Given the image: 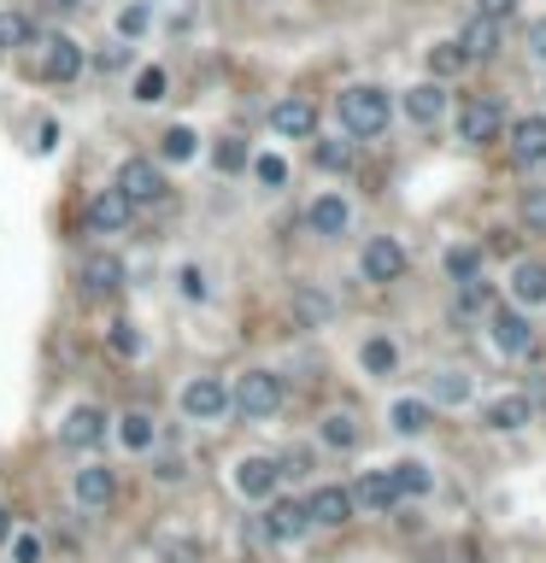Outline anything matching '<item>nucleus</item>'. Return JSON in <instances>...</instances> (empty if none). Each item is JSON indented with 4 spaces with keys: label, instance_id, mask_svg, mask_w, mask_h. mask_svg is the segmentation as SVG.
<instances>
[{
    "label": "nucleus",
    "instance_id": "72a5a7b5",
    "mask_svg": "<svg viewBox=\"0 0 546 563\" xmlns=\"http://www.w3.org/2000/svg\"><path fill=\"white\" fill-rule=\"evenodd\" d=\"M477 270H482V247H453L447 253V277L453 282H470Z\"/></svg>",
    "mask_w": 546,
    "mask_h": 563
},
{
    "label": "nucleus",
    "instance_id": "8fccbe9b",
    "mask_svg": "<svg viewBox=\"0 0 546 563\" xmlns=\"http://www.w3.org/2000/svg\"><path fill=\"white\" fill-rule=\"evenodd\" d=\"M7 534H12V516H7V511H0V540H7Z\"/></svg>",
    "mask_w": 546,
    "mask_h": 563
},
{
    "label": "nucleus",
    "instance_id": "0eeeda50",
    "mask_svg": "<svg viewBox=\"0 0 546 563\" xmlns=\"http://www.w3.org/2000/svg\"><path fill=\"white\" fill-rule=\"evenodd\" d=\"M118 188L129 194V206H148V200H160L165 194L160 158H124V165H118Z\"/></svg>",
    "mask_w": 546,
    "mask_h": 563
},
{
    "label": "nucleus",
    "instance_id": "2eb2a0df",
    "mask_svg": "<svg viewBox=\"0 0 546 563\" xmlns=\"http://www.w3.org/2000/svg\"><path fill=\"white\" fill-rule=\"evenodd\" d=\"M511 299L523 311L546 306V265H541V258H517V265H511Z\"/></svg>",
    "mask_w": 546,
    "mask_h": 563
},
{
    "label": "nucleus",
    "instance_id": "58836bf2",
    "mask_svg": "<svg viewBox=\"0 0 546 563\" xmlns=\"http://www.w3.org/2000/svg\"><path fill=\"white\" fill-rule=\"evenodd\" d=\"M253 177L265 188H282V182H289V165H282L277 153H265V158H253Z\"/></svg>",
    "mask_w": 546,
    "mask_h": 563
},
{
    "label": "nucleus",
    "instance_id": "39448f33",
    "mask_svg": "<svg viewBox=\"0 0 546 563\" xmlns=\"http://www.w3.org/2000/svg\"><path fill=\"white\" fill-rule=\"evenodd\" d=\"M129 212H136V206H129V194H124L118 182H112V188H100V194L89 200L82 223H89V235H118V229L129 223Z\"/></svg>",
    "mask_w": 546,
    "mask_h": 563
},
{
    "label": "nucleus",
    "instance_id": "ea45409f",
    "mask_svg": "<svg viewBox=\"0 0 546 563\" xmlns=\"http://www.w3.org/2000/svg\"><path fill=\"white\" fill-rule=\"evenodd\" d=\"M523 223H529V229H546V182L523 194Z\"/></svg>",
    "mask_w": 546,
    "mask_h": 563
},
{
    "label": "nucleus",
    "instance_id": "49530a36",
    "mask_svg": "<svg viewBox=\"0 0 546 563\" xmlns=\"http://www.w3.org/2000/svg\"><path fill=\"white\" fill-rule=\"evenodd\" d=\"M477 12H482V18H511L517 0H477Z\"/></svg>",
    "mask_w": 546,
    "mask_h": 563
},
{
    "label": "nucleus",
    "instance_id": "c85d7f7f",
    "mask_svg": "<svg viewBox=\"0 0 546 563\" xmlns=\"http://www.w3.org/2000/svg\"><path fill=\"white\" fill-rule=\"evenodd\" d=\"M323 440L335 446V452H353V446H358V417H353V411L323 417Z\"/></svg>",
    "mask_w": 546,
    "mask_h": 563
},
{
    "label": "nucleus",
    "instance_id": "b1692460",
    "mask_svg": "<svg viewBox=\"0 0 546 563\" xmlns=\"http://www.w3.org/2000/svg\"><path fill=\"white\" fill-rule=\"evenodd\" d=\"M347 223H353V206L341 194L312 200V229H318V235H347Z\"/></svg>",
    "mask_w": 546,
    "mask_h": 563
},
{
    "label": "nucleus",
    "instance_id": "5701e85b",
    "mask_svg": "<svg viewBox=\"0 0 546 563\" xmlns=\"http://www.w3.org/2000/svg\"><path fill=\"white\" fill-rule=\"evenodd\" d=\"M30 41H36V18L30 12H0V60L7 53H30Z\"/></svg>",
    "mask_w": 546,
    "mask_h": 563
},
{
    "label": "nucleus",
    "instance_id": "f8f14e48",
    "mask_svg": "<svg viewBox=\"0 0 546 563\" xmlns=\"http://www.w3.org/2000/svg\"><path fill=\"white\" fill-rule=\"evenodd\" d=\"M277 482H282L277 458H241V464H236V494L241 499H270V494H277Z\"/></svg>",
    "mask_w": 546,
    "mask_h": 563
},
{
    "label": "nucleus",
    "instance_id": "20e7f679",
    "mask_svg": "<svg viewBox=\"0 0 546 563\" xmlns=\"http://www.w3.org/2000/svg\"><path fill=\"white\" fill-rule=\"evenodd\" d=\"M499 129H506V106H499L494 94H487V100H465V112H458V141L482 148V141H494Z\"/></svg>",
    "mask_w": 546,
    "mask_h": 563
},
{
    "label": "nucleus",
    "instance_id": "37998d69",
    "mask_svg": "<svg viewBox=\"0 0 546 563\" xmlns=\"http://www.w3.org/2000/svg\"><path fill=\"white\" fill-rule=\"evenodd\" d=\"M482 306H494V287L482 282V270L465 282V311H482Z\"/></svg>",
    "mask_w": 546,
    "mask_h": 563
},
{
    "label": "nucleus",
    "instance_id": "a878e982",
    "mask_svg": "<svg viewBox=\"0 0 546 563\" xmlns=\"http://www.w3.org/2000/svg\"><path fill=\"white\" fill-rule=\"evenodd\" d=\"M388 423H394L399 435H423V428L435 423V406H429V399H399V406L388 411Z\"/></svg>",
    "mask_w": 546,
    "mask_h": 563
},
{
    "label": "nucleus",
    "instance_id": "a19ab883",
    "mask_svg": "<svg viewBox=\"0 0 546 563\" xmlns=\"http://www.w3.org/2000/svg\"><path fill=\"white\" fill-rule=\"evenodd\" d=\"M124 65H129V48H124V41H112V48L94 53V71H100V77H112V71H124Z\"/></svg>",
    "mask_w": 546,
    "mask_h": 563
},
{
    "label": "nucleus",
    "instance_id": "4c0bfd02",
    "mask_svg": "<svg viewBox=\"0 0 546 563\" xmlns=\"http://www.w3.org/2000/svg\"><path fill=\"white\" fill-rule=\"evenodd\" d=\"M112 353H118V358H141V335H136V323H124V317L112 323Z\"/></svg>",
    "mask_w": 546,
    "mask_h": 563
},
{
    "label": "nucleus",
    "instance_id": "f03ea898",
    "mask_svg": "<svg viewBox=\"0 0 546 563\" xmlns=\"http://www.w3.org/2000/svg\"><path fill=\"white\" fill-rule=\"evenodd\" d=\"M229 406H236L241 417H253V423H258V417H277L282 382H277L270 370H247V375L236 382V394H229Z\"/></svg>",
    "mask_w": 546,
    "mask_h": 563
},
{
    "label": "nucleus",
    "instance_id": "a18cd8bd",
    "mask_svg": "<svg viewBox=\"0 0 546 563\" xmlns=\"http://www.w3.org/2000/svg\"><path fill=\"white\" fill-rule=\"evenodd\" d=\"M118 30L124 36H141V30H148V7H129L124 18H118Z\"/></svg>",
    "mask_w": 546,
    "mask_h": 563
},
{
    "label": "nucleus",
    "instance_id": "2f4dec72",
    "mask_svg": "<svg viewBox=\"0 0 546 563\" xmlns=\"http://www.w3.org/2000/svg\"><path fill=\"white\" fill-rule=\"evenodd\" d=\"M465 65L470 60H465V48H458V41H435V48H429V71H435V77H458Z\"/></svg>",
    "mask_w": 546,
    "mask_h": 563
},
{
    "label": "nucleus",
    "instance_id": "dca6fc26",
    "mask_svg": "<svg viewBox=\"0 0 546 563\" xmlns=\"http://www.w3.org/2000/svg\"><path fill=\"white\" fill-rule=\"evenodd\" d=\"M535 406H529V394H506V399H487L482 406V428H494V435H511V428H523Z\"/></svg>",
    "mask_w": 546,
    "mask_h": 563
},
{
    "label": "nucleus",
    "instance_id": "423d86ee",
    "mask_svg": "<svg viewBox=\"0 0 546 563\" xmlns=\"http://www.w3.org/2000/svg\"><path fill=\"white\" fill-rule=\"evenodd\" d=\"M229 411V387L218 382V375H194L189 387H182V417L189 423H212V417Z\"/></svg>",
    "mask_w": 546,
    "mask_h": 563
},
{
    "label": "nucleus",
    "instance_id": "bb28decb",
    "mask_svg": "<svg viewBox=\"0 0 546 563\" xmlns=\"http://www.w3.org/2000/svg\"><path fill=\"white\" fill-rule=\"evenodd\" d=\"M358 358H365L370 375H394V370H399V346L388 341V335H370L365 346H358Z\"/></svg>",
    "mask_w": 546,
    "mask_h": 563
},
{
    "label": "nucleus",
    "instance_id": "4be33fe9",
    "mask_svg": "<svg viewBox=\"0 0 546 563\" xmlns=\"http://www.w3.org/2000/svg\"><path fill=\"white\" fill-rule=\"evenodd\" d=\"M82 287H89V294H118V287H124V258L94 253L89 265H82Z\"/></svg>",
    "mask_w": 546,
    "mask_h": 563
},
{
    "label": "nucleus",
    "instance_id": "f257e3e1",
    "mask_svg": "<svg viewBox=\"0 0 546 563\" xmlns=\"http://www.w3.org/2000/svg\"><path fill=\"white\" fill-rule=\"evenodd\" d=\"M335 112H341V129H347V136H382L388 118H394L388 89H377V82H353V89H341Z\"/></svg>",
    "mask_w": 546,
    "mask_h": 563
},
{
    "label": "nucleus",
    "instance_id": "9b49d317",
    "mask_svg": "<svg viewBox=\"0 0 546 563\" xmlns=\"http://www.w3.org/2000/svg\"><path fill=\"white\" fill-rule=\"evenodd\" d=\"M60 440L71 446V452H89V446L106 440V411H94V406H77L60 423Z\"/></svg>",
    "mask_w": 546,
    "mask_h": 563
},
{
    "label": "nucleus",
    "instance_id": "4468645a",
    "mask_svg": "<svg viewBox=\"0 0 546 563\" xmlns=\"http://www.w3.org/2000/svg\"><path fill=\"white\" fill-rule=\"evenodd\" d=\"M306 528H312L306 499H277V504L265 511V540H300Z\"/></svg>",
    "mask_w": 546,
    "mask_h": 563
},
{
    "label": "nucleus",
    "instance_id": "412c9836",
    "mask_svg": "<svg viewBox=\"0 0 546 563\" xmlns=\"http://www.w3.org/2000/svg\"><path fill=\"white\" fill-rule=\"evenodd\" d=\"M406 112H411V124H441V112H447V89H441V77L406 89Z\"/></svg>",
    "mask_w": 546,
    "mask_h": 563
},
{
    "label": "nucleus",
    "instance_id": "c9c22d12",
    "mask_svg": "<svg viewBox=\"0 0 546 563\" xmlns=\"http://www.w3.org/2000/svg\"><path fill=\"white\" fill-rule=\"evenodd\" d=\"M294 311L306 317V323H329V299L312 294V287H294Z\"/></svg>",
    "mask_w": 546,
    "mask_h": 563
},
{
    "label": "nucleus",
    "instance_id": "a211bd4d",
    "mask_svg": "<svg viewBox=\"0 0 546 563\" xmlns=\"http://www.w3.org/2000/svg\"><path fill=\"white\" fill-rule=\"evenodd\" d=\"M77 504H89V511H100V504H112V494H118V475H112L106 464H89V470H77Z\"/></svg>",
    "mask_w": 546,
    "mask_h": 563
},
{
    "label": "nucleus",
    "instance_id": "f704fd0d",
    "mask_svg": "<svg viewBox=\"0 0 546 563\" xmlns=\"http://www.w3.org/2000/svg\"><path fill=\"white\" fill-rule=\"evenodd\" d=\"M212 165H218V170H247V141H241V136H224L218 153H212Z\"/></svg>",
    "mask_w": 546,
    "mask_h": 563
},
{
    "label": "nucleus",
    "instance_id": "6e6552de",
    "mask_svg": "<svg viewBox=\"0 0 546 563\" xmlns=\"http://www.w3.org/2000/svg\"><path fill=\"white\" fill-rule=\"evenodd\" d=\"M270 129H277L282 141H312L318 136V106H312V100H277V106H270Z\"/></svg>",
    "mask_w": 546,
    "mask_h": 563
},
{
    "label": "nucleus",
    "instance_id": "c756f323",
    "mask_svg": "<svg viewBox=\"0 0 546 563\" xmlns=\"http://www.w3.org/2000/svg\"><path fill=\"white\" fill-rule=\"evenodd\" d=\"M160 158H165V165H182V158H194V129L170 124L165 136H160Z\"/></svg>",
    "mask_w": 546,
    "mask_h": 563
},
{
    "label": "nucleus",
    "instance_id": "1a4fd4ad",
    "mask_svg": "<svg viewBox=\"0 0 546 563\" xmlns=\"http://www.w3.org/2000/svg\"><path fill=\"white\" fill-rule=\"evenodd\" d=\"M494 346L511 358H523L529 346H535V329H529V311L523 306H499L494 311Z\"/></svg>",
    "mask_w": 546,
    "mask_h": 563
},
{
    "label": "nucleus",
    "instance_id": "7ed1b4c3",
    "mask_svg": "<svg viewBox=\"0 0 546 563\" xmlns=\"http://www.w3.org/2000/svg\"><path fill=\"white\" fill-rule=\"evenodd\" d=\"M30 48H36V77L41 82H71L82 71V48L71 36H41Z\"/></svg>",
    "mask_w": 546,
    "mask_h": 563
},
{
    "label": "nucleus",
    "instance_id": "473e14b6",
    "mask_svg": "<svg viewBox=\"0 0 546 563\" xmlns=\"http://www.w3.org/2000/svg\"><path fill=\"white\" fill-rule=\"evenodd\" d=\"M312 158H318V170H353V141H318Z\"/></svg>",
    "mask_w": 546,
    "mask_h": 563
},
{
    "label": "nucleus",
    "instance_id": "ddd939ff",
    "mask_svg": "<svg viewBox=\"0 0 546 563\" xmlns=\"http://www.w3.org/2000/svg\"><path fill=\"white\" fill-rule=\"evenodd\" d=\"M353 511H358V504H353L347 487H318V494L306 499V516H312V523H323V528L353 523Z\"/></svg>",
    "mask_w": 546,
    "mask_h": 563
},
{
    "label": "nucleus",
    "instance_id": "cd10ccee",
    "mask_svg": "<svg viewBox=\"0 0 546 563\" xmlns=\"http://www.w3.org/2000/svg\"><path fill=\"white\" fill-rule=\"evenodd\" d=\"M153 435H160V428H153V417H148V411H129V417H118V440L129 446V452H148Z\"/></svg>",
    "mask_w": 546,
    "mask_h": 563
},
{
    "label": "nucleus",
    "instance_id": "09e8293b",
    "mask_svg": "<svg viewBox=\"0 0 546 563\" xmlns=\"http://www.w3.org/2000/svg\"><path fill=\"white\" fill-rule=\"evenodd\" d=\"M48 7H53V12H71V7H82V0H48Z\"/></svg>",
    "mask_w": 546,
    "mask_h": 563
},
{
    "label": "nucleus",
    "instance_id": "393cba45",
    "mask_svg": "<svg viewBox=\"0 0 546 563\" xmlns=\"http://www.w3.org/2000/svg\"><path fill=\"white\" fill-rule=\"evenodd\" d=\"M388 475H394V487H399V499H423L429 487H435V470L423 464V458H399V464H388Z\"/></svg>",
    "mask_w": 546,
    "mask_h": 563
},
{
    "label": "nucleus",
    "instance_id": "de8ad7c7",
    "mask_svg": "<svg viewBox=\"0 0 546 563\" xmlns=\"http://www.w3.org/2000/svg\"><path fill=\"white\" fill-rule=\"evenodd\" d=\"M41 558V546L30 540V534H24V540H18V563H36Z\"/></svg>",
    "mask_w": 546,
    "mask_h": 563
},
{
    "label": "nucleus",
    "instance_id": "9d476101",
    "mask_svg": "<svg viewBox=\"0 0 546 563\" xmlns=\"http://www.w3.org/2000/svg\"><path fill=\"white\" fill-rule=\"evenodd\" d=\"M358 265H365V282H399V277H406V247H399V241H388V235H377Z\"/></svg>",
    "mask_w": 546,
    "mask_h": 563
},
{
    "label": "nucleus",
    "instance_id": "6ab92c4d",
    "mask_svg": "<svg viewBox=\"0 0 546 563\" xmlns=\"http://www.w3.org/2000/svg\"><path fill=\"white\" fill-rule=\"evenodd\" d=\"M511 158L517 165H541L546 158V118H517L511 124Z\"/></svg>",
    "mask_w": 546,
    "mask_h": 563
},
{
    "label": "nucleus",
    "instance_id": "7c9ffc66",
    "mask_svg": "<svg viewBox=\"0 0 546 563\" xmlns=\"http://www.w3.org/2000/svg\"><path fill=\"white\" fill-rule=\"evenodd\" d=\"M470 399V375L465 370H441L435 375V406H465Z\"/></svg>",
    "mask_w": 546,
    "mask_h": 563
},
{
    "label": "nucleus",
    "instance_id": "f3484780",
    "mask_svg": "<svg viewBox=\"0 0 546 563\" xmlns=\"http://www.w3.org/2000/svg\"><path fill=\"white\" fill-rule=\"evenodd\" d=\"M353 504H365V511H394L399 504V487H394V475L388 470H365L358 475V487H347Z\"/></svg>",
    "mask_w": 546,
    "mask_h": 563
},
{
    "label": "nucleus",
    "instance_id": "c03bdc74",
    "mask_svg": "<svg viewBox=\"0 0 546 563\" xmlns=\"http://www.w3.org/2000/svg\"><path fill=\"white\" fill-rule=\"evenodd\" d=\"M529 60H541V65H546V18L529 24Z\"/></svg>",
    "mask_w": 546,
    "mask_h": 563
},
{
    "label": "nucleus",
    "instance_id": "e433bc0d",
    "mask_svg": "<svg viewBox=\"0 0 546 563\" xmlns=\"http://www.w3.org/2000/svg\"><path fill=\"white\" fill-rule=\"evenodd\" d=\"M136 100H141V106H153V100H165V71H160V65H148V71H141V77H136Z\"/></svg>",
    "mask_w": 546,
    "mask_h": 563
},
{
    "label": "nucleus",
    "instance_id": "aec40b11",
    "mask_svg": "<svg viewBox=\"0 0 546 563\" xmlns=\"http://www.w3.org/2000/svg\"><path fill=\"white\" fill-rule=\"evenodd\" d=\"M458 48H465V60H494L499 53V18H470L465 24V36H458Z\"/></svg>",
    "mask_w": 546,
    "mask_h": 563
},
{
    "label": "nucleus",
    "instance_id": "79ce46f5",
    "mask_svg": "<svg viewBox=\"0 0 546 563\" xmlns=\"http://www.w3.org/2000/svg\"><path fill=\"white\" fill-rule=\"evenodd\" d=\"M182 299H206L212 294V287H206V270H200V265H182Z\"/></svg>",
    "mask_w": 546,
    "mask_h": 563
}]
</instances>
